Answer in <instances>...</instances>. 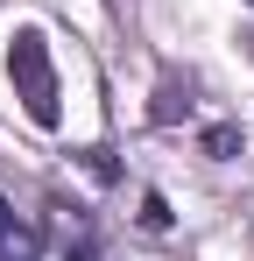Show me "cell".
<instances>
[{"mask_svg":"<svg viewBox=\"0 0 254 261\" xmlns=\"http://www.w3.org/2000/svg\"><path fill=\"white\" fill-rule=\"evenodd\" d=\"M247 7H254V0H247Z\"/></svg>","mask_w":254,"mask_h":261,"instance_id":"cell-5","label":"cell"},{"mask_svg":"<svg viewBox=\"0 0 254 261\" xmlns=\"http://www.w3.org/2000/svg\"><path fill=\"white\" fill-rule=\"evenodd\" d=\"M7 78H14V99L36 127H57V64H49V43L36 29H14L7 43Z\"/></svg>","mask_w":254,"mask_h":261,"instance_id":"cell-1","label":"cell"},{"mask_svg":"<svg viewBox=\"0 0 254 261\" xmlns=\"http://www.w3.org/2000/svg\"><path fill=\"white\" fill-rule=\"evenodd\" d=\"M0 261H42V233H36V219H21L14 205H0Z\"/></svg>","mask_w":254,"mask_h":261,"instance_id":"cell-2","label":"cell"},{"mask_svg":"<svg viewBox=\"0 0 254 261\" xmlns=\"http://www.w3.org/2000/svg\"><path fill=\"white\" fill-rule=\"evenodd\" d=\"M141 226H169V212H163V198H156V191L141 198Z\"/></svg>","mask_w":254,"mask_h":261,"instance_id":"cell-3","label":"cell"},{"mask_svg":"<svg viewBox=\"0 0 254 261\" xmlns=\"http://www.w3.org/2000/svg\"><path fill=\"white\" fill-rule=\"evenodd\" d=\"M71 261H99V254H92V240H78V247H71Z\"/></svg>","mask_w":254,"mask_h":261,"instance_id":"cell-4","label":"cell"}]
</instances>
